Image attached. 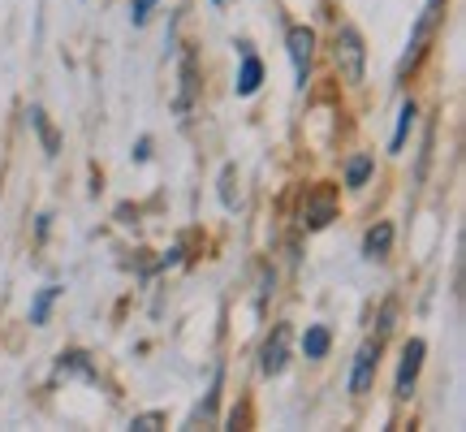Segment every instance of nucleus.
I'll return each mask as SVG.
<instances>
[{"instance_id":"obj_1","label":"nucleus","mask_w":466,"mask_h":432,"mask_svg":"<svg viewBox=\"0 0 466 432\" xmlns=\"http://www.w3.org/2000/svg\"><path fill=\"white\" fill-rule=\"evenodd\" d=\"M333 61L341 69V78L346 83H363V69H367V48H363V35L354 31V26H337L333 35Z\"/></svg>"},{"instance_id":"obj_21","label":"nucleus","mask_w":466,"mask_h":432,"mask_svg":"<svg viewBox=\"0 0 466 432\" xmlns=\"http://www.w3.org/2000/svg\"><path fill=\"white\" fill-rule=\"evenodd\" d=\"M212 5H225V0H212Z\"/></svg>"},{"instance_id":"obj_12","label":"nucleus","mask_w":466,"mask_h":432,"mask_svg":"<svg viewBox=\"0 0 466 432\" xmlns=\"http://www.w3.org/2000/svg\"><path fill=\"white\" fill-rule=\"evenodd\" d=\"M56 372H61V376H78V381H96V367H91V359H86L83 350H69V355H61Z\"/></svg>"},{"instance_id":"obj_19","label":"nucleus","mask_w":466,"mask_h":432,"mask_svg":"<svg viewBox=\"0 0 466 432\" xmlns=\"http://www.w3.org/2000/svg\"><path fill=\"white\" fill-rule=\"evenodd\" d=\"M151 9H156V0H134V5H130V22H134V26H143Z\"/></svg>"},{"instance_id":"obj_20","label":"nucleus","mask_w":466,"mask_h":432,"mask_svg":"<svg viewBox=\"0 0 466 432\" xmlns=\"http://www.w3.org/2000/svg\"><path fill=\"white\" fill-rule=\"evenodd\" d=\"M151 156V139H138V143H134V160H138V165H143V160H147Z\"/></svg>"},{"instance_id":"obj_14","label":"nucleus","mask_w":466,"mask_h":432,"mask_svg":"<svg viewBox=\"0 0 466 432\" xmlns=\"http://www.w3.org/2000/svg\"><path fill=\"white\" fill-rule=\"evenodd\" d=\"M26 117H31V126L39 130V139H44V151H48V156H56V151H61V139H56V130L48 126V117H44V108H31Z\"/></svg>"},{"instance_id":"obj_13","label":"nucleus","mask_w":466,"mask_h":432,"mask_svg":"<svg viewBox=\"0 0 466 432\" xmlns=\"http://www.w3.org/2000/svg\"><path fill=\"white\" fill-rule=\"evenodd\" d=\"M410 126H415V100H406L398 108V130H393V139H389V151L406 148V134H410Z\"/></svg>"},{"instance_id":"obj_3","label":"nucleus","mask_w":466,"mask_h":432,"mask_svg":"<svg viewBox=\"0 0 466 432\" xmlns=\"http://www.w3.org/2000/svg\"><path fill=\"white\" fill-rule=\"evenodd\" d=\"M423 355H428V346H423L419 337H410L406 350H401L398 385H393V394H398V398H410V389H415V381H419V367H423Z\"/></svg>"},{"instance_id":"obj_7","label":"nucleus","mask_w":466,"mask_h":432,"mask_svg":"<svg viewBox=\"0 0 466 432\" xmlns=\"http://www.w3.org/2000/svg\"><path fill=\"white\" fill-rule=\"evenodd\" d=\"M259 83H264V61H259V57L242 44V69H238V83H233V91L247 100V96H255V91H259Z\"/></svg>"},{"instance_id":"obj_11","label":"nucleus","mask_w":466,"mask_h":432,"mask_svg":"<svg viewBox=\"0 0 466 432\" xmlns=\"http://www.w3.org/2000/svg\"><path fill=\"white\" fill-rule=\"evenodd\" d=\"M329 346H333V333L324 329V324H311V329L302 333V355H307V359H324Z\"/></svg>"},{"instance_id":"obj_10","label":"nucleus","mask_w":466,"mask_h":432,"mask_svg":"<svg viewBox=\"0 0 466 432\" xmlns=\"http://www.w3.org/2000/svg\"><path fill=\"white\" fill-rule=\"evenodd\" d=\"M195 91H199V74H195V57L186 52L182 57V91H177V113H190V104H195Z\"/></svg>"},{"instance_id":"obj_17","label":"nucleus","mask_w":466,"mask_h":432,"mask_svg":"<svg viewBox=\"0 0 466 432\" xmlns=\"http://www.w3.org/2000/svg\"><path fill=\"white\" fill-rule=\"evenodd\" d=\"M233 173H238L233 165L220 169V203H225L229 212H238V195H233Z\"/></svg>"},{"instance_id":"obj_16","label":"nucleus","mask_w":466,"mask_h":432,"mask_svg":"<svg viewBox=\"0 0 466 432\" xmlns=\"http://www.w3.org/2000/svg\"><path fill=\"white\" fill-rule=\"evenodd\" d=\"M56 294H61L56 285H44V290L35 294V303H31V324H44V320H48V312H52V303H56Z\"/></svg>"},{"instance_id":"obj_5","label":"nucleus","mask_w":466,"mask_h":432,"mask_svg":"<svg viewBox=\"0 0 466 432\" xmlns=\"http://www.w3.org/2000/svg\"><path fill=\"white\" fill-rule=\"evenodd\" d=\"M285 364H289V329H285V324H277V329H272V337L264 342L259 372H264V376H281Z\"/></svg>"},{"instance_id":"obj_4","label":"nucleus","mask_w":466,"mask_h":432,"mask_svg":"<svg viewBox=\"0 0 466 432\" xmlns=\"http://www.w3.org/2000/svg\"><path fill=\"white\" fill-rule=\"evenodd\" d=\"M289 61H294V83L307 87V74H311V48H316V35L307 26H289Z\"/></svg>"},{"instance_id":"obj_15","label":"nucleus","mask_w":466,"mask_h":432,"mask_svg":"<svg viewBox=\"0 0 466 432\" xmlns=\"http://www.w3.org/2000/svg\"><path fill=\"white\" fill-rule=\"evenodd\" d=\"M367 178H371V156H354L346 165V186L350 190H363Z\"/></svg>"},{"instance_id":"obj_6","label":"nucleus","mask_w":466,"mask_h":432,"mask_svg":"<svg viewBox=\"0 0 466 432\" xmlns=\"http://www.w3.org/2000/svg\"><path fill=\"white\" fill-rule=\"evenodd\" d=\"M376 359H380V337H376V342H363V350L354 355V372H350V394H367V389H371V372H376Z\"/></svg>"},{"instance_id":"obj_2","label":"nucleus","mask_w":466,"mask_h":432,"mask_svg":"<svg viewBox=\"0 0 466 432\" xmlns=\"http://www.w3.org/2000/svg\"><path fill=\"white\" fill-rule=\"evenodd\" d=\"M441 14H445V0H423V14H419V22L410 26V39H406V57H401L398 74H406V69H410L419 57H423V48H428V39H432V31H436V22H441Z\"/></svg>"},{"instance_id":"obj_18","label":"nucleus","mask_w":466,"mask_h":432,"mask_svg":"<svg viewBox=\"0 0 466 432\" xmlns=\"http://www.w3.org/2000/svg\"><path fill=\"white\" fill-rule=\"evenodd\" d=\"M165 424V416L160 411H147V416H134L130 419V428H138V432H151V428H160Z\"/></svg>"},{"instance_id":"obj_8","label":"nucleus","mask_w":466,"mask_h":432,"mask_svg":"<svg viewBox=\"0 0 466 432\" xmlns=\"http://www.w3.org/2000/svg\"><path fill=\"white\" fill-rule=\"evenodd\" d=\"M333 200H329V195H311V200L302 203V225H307V230H324V225H329V221H333Z\"/></svg>"},{"instance_id":"obj_9","label":"nucleus","mask_w":466,"mask_h":432,"mask_svg":"<svg viewBox=\"0 0 466 432\" xmlns=\"http://www.w3.org/2000/svg\"><path fill=\"white\" fill-rule=\"evenodd\" d=\"M389 247H393V225L389 221H380V225H371L363 238V255L367 260H384L389 255Z\"/></svg>"}]
</instances>
